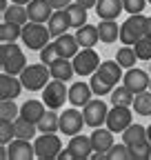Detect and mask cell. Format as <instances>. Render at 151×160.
Wrapping results in <instances>:
<instances>
[{
  "instance_id": "1",
  "label": "cell",
  "mask_w": 151,
  "mask_h": 160,
  "mask_svg": "<svg viewBox=\"0 0 151 160\" xmlns=\"http://www.w3.org/2000/svg\"><path fill=\"white\" fill-rule=\"evenodd\" d=\"M0 67H2L5 73L20 76L22 69L27 67L25 51L18 47L16 42H2V45H0Z\"/></svg>"
},
{
  "instance_id": "2",
  "label": "cell",
  "mask_w": 151,
  "mask_h": 160,
  "mask_svg": "<svg viewBox=\"0 0 151 160\" xmlns=\"http://www.w3.org/2000/svg\"><path fill=\"white\" fill-rule=\"evenodd\" d=\"M147 18L149 16H144V13H131L120 25V42L122 45L134 47L136 40L147 36Z\"/></svg>"
},
{
  "instance_id": "3",
  "label": "cell",
  "mask_w": 151,
  "mask_h": 160,
  "mask_svg": "<svg viewBox=\"0 0 151 160\" xmlns=\"http://www.w3.org/2000/svg\"><path fill=\"white\" fill-rule=\"evenodd\" d=\"M49 38H51V31L45 22H33V20H29L22 27V42L31 51H40L42 47H47Z\"/></svg>"
},
{
  "instance_id": "4",
  "label": "cell",
  "mask_w": 151,
  "mask_h": 160,
  "mask_svg": "<svg viewBox=\"0 0 151 160\" xmlns=\"http://www.w3.org/2000/svg\"><path fill=\"white\" fill-rule=\"evenodd\" d=\"M20 80L25 89L29 91H42L47 87V82L51 80V71H49V65L40 62V65H27L20 73Z\"/></svg>"
},
{
  "instance_id": "5",
  "label": "cell",
  "mask_w": 151,
  "mask_h": 160,
  "mask_svg": "<svg viewBox=\"0 0 151 160\" xmlns=\"http://www.w3.org/2000/svg\"><path fill=\"white\" fill-rule=\"evenodd\" d=\"M71 60H73V69H76V73H78L80 78H82V76L96 73L98 67H100V56L96 53V49H93V47H82Z\"/></svg>"
},
{
  "instance_id": "6",
  "label": "cell",
  "mask_w": 151,
  "mask_h": 160,
  "mask_svg": "<svg viewBox=\"0 0 151 160\" xmlns=\"http://www.w3.org/2000/svg\"><path fill=\"white\" fill-rule=\"evenodd\" d=\"M42 100L49 109H60V107H65V102H69V89L65 87L62 80L51 78L47 87L42 89Z\"/></svg>"
},
{
  "instance_id": "7",
  "label": "cell",
  "mask_w": 151,
  "mask_h": 160,
  "mask_svg": "<svg viewBox=\"0 0 151 160\" xmlns=\"http://www.w3.org/2000/svg\"><path fill=\"white\" fill-rule=\"evenodd\" d=\"M33 147H36V158L53 160V158H58V153L62 151V140L56 133H42V136L36 138Z\"/></svg>"
},
{
  "instance_id": "8",
  "label": "cell",
  "mask_w": 151,
  "mask_h": 160,
  "mask_svg": "<svg viewBox=\"0 0 151 160\" xmlns=\"http://www.w3.org/2000/svg\"><path fill=\"white\" fill-rule=\"evenodd\" d=\"M134 107H124V105H113L107 113V127L113 133H122L131 122H134V113H131Z\"/></svg>"
},
{
  "instance_id": "9",
  "label": "cell",
  "mask_w": 151,
  "mask_h": 160,
  "mask_svg": "<svg viewBox=\"0 0 151 160\" xmlns=\"http://www.w3.org/2000/svg\"><path fill=\"white\" fill-rule=\"evenodd\" d=\"M82 113H85V122L91 127V129H96V127H102L107 125V113H109V107L105 100H89V102L82 107Z\"/></svg>"
},
{
  "instance_id": "10",
  "label": "cell",
  "mask_w": 151,
  "mask_h": 160,
  "mask_svg": "<svg viewBox=\"0 0 151 160\" xmlns=\"http://www.w3.org/2000/svg\"><path fill=\"white\" fill-rule=\"evenodd\" d=\"M85 113L78 111V109H65L60 113V133L62 136H76V133H80L82 127H85Z\"/></svg>"
},
{
  "instance_id": "11",
  "label": "cell",
  "mask_w": 151,
  "mask_h": 160,
  "mask_svg": "<svg viewBox=\"0 0 151 160\" xmlns=\"http://www.w3.org/2000/svg\"><path fill=\"white\" fill-rule=\"evenodd\" d=\"M122 82L134 91V93H140V91H147L149 89V82H151V73H147L144 69H138V67H131L127 69Z\"/></svg>"
},
{
  "instance_id": "12",
  "label": "cell",
  "mask_w": 151,
  "mask_h": 160,
  "mask_svg": "<svg viewBox=\"0 0 151 160\" xmlns=\"http://www.w3.org/2000/svg\"><path fill=\"white\" fill-rule=\"evenodd\" d=\"M22 89H25V85H22L20 76L2 71V76H0V98L2 100H16Z\"/></svg>"
},
{
  "instance_id": "13",
  "label": "cell",
  "mask_w": 151,
  "mask_h": 160,
  "mask_svg": "<svg viewBox=\"0 0 151 160\" xmlns=\"http://www.w3.org/2000/svg\"><path fill=\"white\" fill-rule=\"evenodd\" d=\"M9 149V160H33L36 158V147L31 145V140L25 138H13L7 145Z\"/></svg>"
},
{
  "instance_id": "14",
  "label": "cell",
  "mask_w": 151,
  "mask_h": 160,
  "mask_svg": "<svg viewBox=\"0 0 151 160\" xmlns=\"http://www.w3.org/2000/svg\"><path fill=\"white\" fill-rule=\"evenodd\" d=\"M56 9L51 7L49 0H31V2L27 5V13H29V20H33V22H49V18Z\"/></svg>"
},
{
  "instance_id": "15",
  "label": "cell",
  "mask_w": 151,
  "mask_h": 160,
  "mask_svg": "<svg viewBox=\"0 0 151 160\" xmlns=\"http://www.w3.org/2000/svg\"><path fill=\"white\" fill-rule=\"evenodd\" d=\"M91 142H93V151L96 153H109V149L116 145L113 142V131L107 127V129H102V127H96L93 129V133H91Z\"/></svg>"
},
{
  "instance_id": "16",
  "label": "cell",
  "mask_w": 151,
  "mask_h": 160,
  "mask_svg": "<svg viewBox=\"0 0 151 160\" xmlns=\"http://www.w3.org/2000/svg\"><path fill=\"white\" fill-rule=\"evenodd\" d=\"M49 31H51V38H58L62 33H67V29H71V20H69V13L67 9H56L47 22Z\"/></svg>"
},
{
  "instance_id": "17",
  "label": "cell",
  "mask_w": 151,
  "mask_h": 160,
  "mask_svg": "<svg viewBox=\"0 0 151 160\" xmlns=\"http://www.w3.org/2000/svg\"><path fill=\"white\" fill-rule=\"evenodd\" d=\"M49 71H51V78L62 80V82H69V80L73 78V73H76V69H73V60L60 56L58 60H53V62L49 65Z\"/></svg>"
},
{
  "instance_id": "18",
  "label": "cell",
  "mask_w": 151,
  "mask_h": 160,
  "mask_svg": "<svg viewBox=\"0 0 151 160\" xmlns=\"http://www.w3.org/2000/svg\"><path fill=\"white\" fill-rule=\"evenodd\" d=\"M91 96H93V89H91L89 82H82L80 80V82H73L69 87V102L73 107H85L91 100Z\"/></svg>"
},
{
  "instance_id": "19",
  "label": "cell",
  "mask_w": 151,
  "mask_h": 160,
  "mask_svg": "<svg viewBox=\"0 0 151 160\" xmlns=\"http://www.w3.org/2000/svg\"><path fill=\"white\" fill-rule=\"evenodd\" d=\"M69 149L76 153V160L91 158V153H93V142H91V136H80V133L71 136V140H69Z\"/></svg>"
},
{
  "instance_id": "20",
  "label": "cell",
  "mask_w": 151,
  "mask_h": 160,
  "mask_svg": "<svg viewBox=\"0 0 151 160\" xmlns=\"http://www.w3.org/2000/svg\"><path fill=\"white\" fill-rule=\"evenodd\" d=\"M122 11H124L122 0H98L96 5V13L100 20H116Z\"/></svg>"
},
{
  "instance_id": "21",
  "label": "cell",
  "mask_w": 151,
  "mask_h": 160,
  "mask_svg": "<svg viewBox=\"0 0 151 160\" xmlns=\"http://www.w3.org/2000/svg\"><path fill=\"white\" fill-rule=\"evenodd\" d=\"M47 109L49 107L45 105V100H27V102L20 105V116L38 125V122H40V118L47 113Z\"/></svg>"
},
{
  "instance_id": "22",
  "label": "cell",
  "mask_w": 151,
  "mask_h": 160,
  "mask_svg": "<svg viewBox=\"0 0 151 160\" xmlns=\"http://www.w3.org/2000/svg\"><path fill=\"white\" fill-rule=\"evenodd\" d=\"M53 42H56V47H58V53H60L62 58H73L76 53L80 51L78 38L71 36V33H62V36H58V38L53 40Z\"/></svg>"
},
{
  "instance_id": "23",
  "label": "cell",
  "mask_w": 151,
  "mask_h": 160,
  "mask_svg": "<svg viewBox=\"0 0 151 160\" xmlns=\"http://www.w3.org/2000/svg\"><path fill=\"white\" fill-rule=\"evenodd\" d=\"M2 20H7V22H16L25 27L29 22V13H27V5H18V2H11L7 11H2Z\"/></svg>"
},
{
  "instance_id": "24",
  "label": "cell",
  "mask_w": 151,
  "mask_h": 160,
  "mask_svg": "<svg viewBox=\"0 0 151 160\" xmlns=\"http://www.w3.org/2000/svg\"><path fill=\"white\" fill-rule=\"evenodd\" d=\"M76 38H78L80 47H96V42L100 40V31H98V27L87 22V25L76 29Z\"/></svg>"
},
{
  "instance_id": "25",
  "label": "cell",
  "mask_w": 151,
  "mask_h": 160,
  "mask_svg": "<svg viewBox=\"0 0 151 160\" xmlns=\"http://www.w3.org/2000/svg\"><path fill=\"white\" fill-rule=\"evenodd\" d=\"M98 31H100V42H105V45H111L116 40H120V27L116 20H100Z\"/></svg>"
},
{
  "instance_id": "26",
  "label": "cell",
  "mask_w": 151,
  "mask_h": 160,
  "mask_svg": "<svg viewBox=\"0 0 151 160\" xmlns=\"http://www.w3.org/2000/svg\"><path fill=\"white\" fill-rule=\"evenodd\" d=\"M122 69H124V67L118 62V60H102V62H100V67H98V71H100L105 78H109L113 85H118L120 80L124 78Z\"/></svg>"
},
{
  "instance_id": "27",
  "label": "cell",
  "mask_w": 151,
  "mask_h": 160,
  "mask_svg": "<svg viewBox=\"0 0 151 160\" xmlns=\"http://www.w3.org/2000/svg\"><path fill=\"white\" fill-rule=\"evenodd\" d=\"M89 85H91V89H93V96H98V98H102V96H107V93H111L113 91V85L109 78H105L100 71H96V73H91V78H89Z\"/></svg>"
},
{
  "instance_id": "28",
  "label": "cell",
  "mask_w": 151,
  "mask_h": 160,
  "mask_svg": "<svg viewBox=\"0 0 151 160\" xmlns=\"http://www.w3.org/2000/svg\"><path fill=\"white\" fill-rule=\"evenodd\" d=\"M58 109H47V113L40 118V122H38V129L40 133H56L60 131V113H56Z\"/></svg>"
},
{
  "instance_id": "29",
  "label": "cell",
  "mask_w": 151,
  "mask_h": 160,
  "mask_svg": "<svg viewBox=\"0 0 151 160\" xmlns=\"http://www.w3.org/2000/svg\"><path fill=\"white\" fill-rule=\"evenodd\" d=\"M142 140H147V127L138 125V122H131L124 131H122V142L124 145H136V142H142Z\"/></svg>"
},
{
  "instance_id": "30",
  "label": "cell",
  "mask_w": 151,
  "mask_h": 160,
  "mask_svg": "<svg viewBox=\"0 0 151 160\" xmlns=\"http://www.w3.org/2000/svg\"><path fill=\"white\" fill-rule=\"evenodd\" d=\"M13 127H16V138H25V140H31L36 136V131H40L36 122H31V120H27L22 116H18L13 120Z\"/></svg>"
},
{
  "instance_id": "31",
  "label": "cell",
  "mask_w": 151,
  "mask_h": 160,
  "mask_svg": "<svg viewBox=\"0 0 151 160\" xmlns=\"http://www.w3.org/2000/svg\"><path fill=\"white\" fill-rule=\"evenodd\" d=\"M134 98H136V93L131 91L127 85H118V87H113V91H111V105L131 107V105H134Z\"/></svg>"
},
{
  "instance_id": "32",
  "label": "cell",
  "mask_w": 151,
  "mask_h": 160,
  "mask_svg": "<svg viewBox=\"0 0 151 160\" xmlns=\"http://www.w3.org/2000/svg\"><path fill=\"white\" fill-rule=\"evenodd\" d=\"M87 7H82L80 2H71L67 7V13H69V20H71V27L73 29H78L82 25H87Z\"/></svg>"
},
{
  "instance_id": "33",
  "label": "cell",
  "mask_w": 151,
  "mask_h": 160,
  "mask_svg": "<svg viewBox=\"0 0 151 160\" xmlns=\"http://www.w3.org/2000/svg\"><path fill=\"white\" fill-rule=\"evenodd\" d=\"M18 38H22V27L2 20V25H0V42H16Z\"/></svg>"
},
{
  "instance_id": "34",
  "label": "cell",
  "mask_w": 151,
  "mask_h": 160,
  "mask_svg": "<svg viewBox=\"0 0 151 160\" xmlns=\"http://www.w3.org/2000/svg\"><path fill=\"white\" fill-rule=\"evenodd\" d=\"M134 111L138 113V116H151V91L147 89V91H140V93H136V98H134Z\"/></svg>"
},
{
  "instance_id": "35",
  "label": "cell",
  "mask_w": 151,
  "mask_h": 160,
  "mask_svg": "<svg viewBox=\"0 0 151 160\" xmlns=\"http://www.w3.org/2000/svg\"><path fill=\"white\" fill-rule=\"evenodd\" d=\"M116 60H118V62H120L124 69L136 67V60H138L136 49H134V47H129V45H122V47L118 49V53H116Z\"/></svg>"
},
{
  "instance_id": "36",
  "label": "cell",
  "mask_w": 151,
  "mask_h": 160,
  "mask_svg": "<svg viewBox=\"0 0 151 160\" xmlns=\"http://www.w3.org/2000/svg\"><path fill=\"white\" fill-rule=\"evenodd\" d=\"M131 151V160H149L151 158V140H142V142H136L129 147Z\"/></svg>"
},
{
  "instance_id": "37",
  "label": "cell",
  "mask_w": 151,
  "mask_h": 160,
  "mask_svg": "<svg viewBox=\"0 0 151 160\" xmlns=\"http://www.w3.org/2000/svg\"><path fill=\"white\" fill-rule=\"evenodd\" d=\"M134 49H136L138 60H149L151 62V36H142L140 40H136Z\"/></svg>"
},
{
  "instance_id": "38",
  "label": "cell",
  "mask_w": 151,
  "mask_h": 160,
  "mask_svg": "<svg viewBox=\"0 0 151 160\" xmlns=\"http://www.w3.org/2000/svg\"><path fill=\"white\" fill-rule=\"evenodd\" d=\"M13 138H16V127H13V120L0 118V142H2V145H9Z\"/></svg>"
},
{
  "instance_id": "39",
  "label": "cell",
  "mask_w": 151,
  "mask_h": 160,
  "mask_svg": "<svg viewBox=\"0 0 151 160\" xmlns=\"http://www.w3.org/2000/svg\"><path fill=\"white\" fill-rule=\"evenodd\" d=\"M18 116H20V107H18L13 100H0V118L16 120Z\"/></svg>"
},
{
  "instance_id": "40",
  "label": "cell",
  "mask_w": 151,
  "mask_h": 160,
  "mask_svg": "<svg viewBox=\"0 0 151 160\" xmlns=\"http://www.w3.org/2000/svg\"><path fill=\"white\" fill-rule=\"evenodd\" d=\"M107 160H131V151H129V145H113L107 153Z\"/></svg>"
},
{
  "instance_id": "41",
  "label": "cell",
  "mask_w": 151,
  "mask_h": 160,
  "mask_svg": "<svg viewBox=\"0 0 151 160\" xmlns=\"http://www.w3.org/2000/svg\"><path fill=\"white\" fill-rule=\"evenodd\" d=\"M58 58H60V53H58L56 42H49L47 47L40 49V62H45V65H51L53 60H58Z\"/></svg>"
},
{
  "instance_id": "42",
  "label": "cell",
  "mask_w": 151,
  "mask_h": 160,
  "mask_svg": "<svg viewBox=\"0 0 151 160\" xmlns=\"http://www.w3.org/2000/svg\"><path fill=\"white\" fill-rule=\"evenodd\" d=\"M122 5H124V11L131 16V13H142L149 0H122Z\"/></svg>"
},
{
  "instance_id": "43",
  "label": "cell",
  "mask_w": 151,
  "mask_h": 160,
  "mask_svg": "<svg viewBox=\"0 0 151 160\" xmlns=\"http://www.w3.org/2000/svg\"><path fill=\"white\" fill-rule=\"evenodd\" d=\"M49 2H51L53 9H67V7L73 2V0H49Z\"/></svg>"
},
{
  "instance_id": "44",
  "label": "cell",
  "mask_w": 151,
  "mask_h": 160,
  "mask_svg": "<svg viewBox=\"0 0 151 160\" xmlns=\"http://www.w3.org/2000/svg\"><path fill=\"white\" fill-rule=\"evenodd\" d=\"M58 160H76V153L67 147L65 151H60V153H58Z\"/></svg>"
},
{
  "instance_id": "45",
  "label": "cell",
  "mask_w": 151,
  "mask_h": 160,
  "mask_svg": "<svg viewBox=\"0 0 151 160\" xmlns=\"http://www.w3.org/2000/svg\"><path fill=\"white\" fill-rule=\"evenodd\" d=\"M76 2H80V5H82V7H87V9H96L98 0H76Z\"/></svg>"
},
{
  "instance_id": "46",
  "label": "cell",
  "mask_w": 151,
  "mask_h": 160,
  "mask_svg": "<svg viewBox=\"0 0 151 160\" xmlns=\"http://www.w3.org/2000/svg\"><path fill=\"white\" fill-rule=\"evenodd\" d=\"M147 36H151V16L147 18Z\"/></svg>"
},
{
  "instance_id": "47",
  "label": "cell",
  "mask_w": 151,
  "mask_h": 160,
  "mask_svg": "<svg viewBox=\"0 0 151 160\" xmlns=\"http://www.w3.org/2000/svg\"><path fill=\"white\" fill-rule=\"evenodd\" d=\"M9 2H18V5H29L31 0H9Z\"/></svg>"
},
{
  "instance_id": "48",
  "label": "cell",
  "mask_w": 151,
  "mask_h": 160,
  "mask_svg": "<svg viewBox=\"0 0 151 160\" xmlns=\"http://www.w3.org/2000/svg\"><path fill=\"white\" fill-rule=\"evenodd\" d=\"M147 138H149V140H151V125H149V127H147Z\"/></svg>"
},
{
  "instance_id": "49",
  "label": "cell",
  "mask_w": 151,
  "mask_h": 160,
  "mask_svg": "<svg viewBox=\"0 0 151 160\" xmlns=\"http://www.w3.org/2000/svg\"><path fill=\"white\" fill-rule=\"evenodd\" d=\"M149 91H151V82H149Z\"/></svg>"
},
{
  "instance_id": "50",
  "label": "cell",
  "mask_w": 151,
  "mask_h": 160,
  "mask_svg": "<svg viewBox=\"0 0 151 160\" xmlns=\"http://www.w3.org/2000/svg\"><path fill=\"white\" fill-rule=\"evenodd\" d=\"M149 73H151V67H149Z\"/></svg>"
},
{
  "instance_id": "51",
  "label": "cell",
  "mask_w": 151,
  "mask_h": 160,
  "mask_svg": "<svg viewBox=\"0 0 151 160\" xmlns=\"http://www.w3.org/2000/svg\"><path fill=\"white\" fill-rule=\"evenodd\" d=\"M149 5H151V0H149Z\"/></svg>"
}]
</instances>
